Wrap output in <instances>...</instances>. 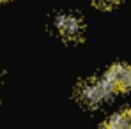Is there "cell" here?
I'll use <instances>...</instances> for the list:
<instances>
[{
    "label": "cell",
    "instance_id": "obj_1",
    "mask_svg": "<svg viewBox=\"0 0 131 129\" xmlns=\"http://www.w3.org/2000/svg\"><path fill=\"white\" fill-rule=\"evenodd\" d=\"M103 81H105L110 94H119V92L131 90V65L129 64L112 65L106 71Z\"/></svg>",
    "mask_w": 131,
    "mask_h": 129
},
{
    "label": "cell",
    "instance_id": "obj_2",
    "mask_svg": "<svg viewBox=\"0 0 131 129\" xmlns=\"http://www.w3.org/2000/svg\"><path fill=\"white\" fill-rule=\"evenodd\" d=\"M112 94L108 92V88L105 85L103 80H87L83 81L80 88H78V99L85 104V106L96 108L99 106L106 97H110Z\"/></svg>",
    "mask_w": 131,
    "mask_h": 129
},
{
    "label": "cell",
    "instance_id": "obj_3",
    "mask_svg": "<svg viewBox=\"0 0 131 129\" xmlns=\"http://www.w3.org/2000/svg\"><path fill=\"white\" fill-rule=\"evenodd\" d=\"M57 30L59 34L64 37V39H69V41H74L82 36V21L73 16V14H60L57 18Z\"/></svg>",
    "mask_w": 131,
    "mask_h": 129
},
{
    "label": "cell",
    "instance_id": "obj_4",
    "mask_svg": "<svg viewBox=\"0 0 131 129\" xmlns=\"http://www.w3.org/2000/svg\"><path fill=\"white\" fill-rule=\"evenodd\" d=\"M105 126H106V127H112V129L131 127V110H124V111H119V113L112 115L110 120Z\"/></svg>",
    "mask_w": 131,
    "mask_h": 129
},
{
    "label": "cell",
    "instance_id": "obj_5",
    "mask_svg": "<svg viewBox=\"0 0 131 129\" xmlns=\"http://www.w3.org/2000/svg\"><path fill=\"white\" fill-rule=\"evenodd\" d=\"M94 2H96V5L101 7V9H112V7H115V5L119 4V0H94Z\"/></svg>",
    "mask_w": 131,
    "mask_h": 129
},
{
    "label": "cell",
    "instance_id": "obj_6",
    "mask_svg": "<svg viewBox=\"0 0 131 129\" xmlns=\"http://www.w3.org/2000/svg\"><path fill=\"white\" fill-rule=\"evenodd\" d=\"M0 2H4V0H0Z\"/></svg>",
    "mask_w": 131,
    "mask_h": 129
}]
</instances>
